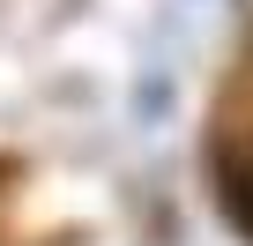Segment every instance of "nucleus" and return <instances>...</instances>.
<instances>
[{"label": "nucleus", "instance_id": "1", "mask_svg": "<svg viewBox=\"0 0 253 246\" xmlns=\"http://www.w3.org/2000/svg\"><path fill=\"white\" fill-rule=\"evenodd\" d=\"M216 187H223V209L238 216V231H253V172H246V164H223Z\"/></svg>", "mask_w": 253, "mask_h": 246}]
</instances>
